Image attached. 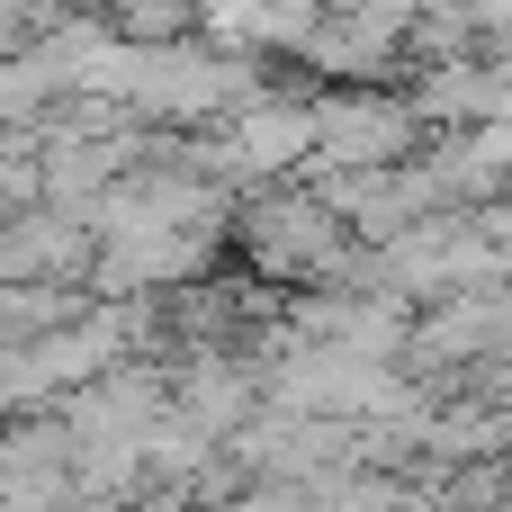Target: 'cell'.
I'll return each instance as SVG.
<instances>
[{
	"label": "cell",
	"instance_id": "cell-1",
	"mask_svg": "<svg viewBox=\"0 0 512 512\" xmlns=\"http://www.w3.org/2000/svg\"><path fill=\"white\" fill-rule=\"evenodd\" d=\"M243 261H252V279H333L351 261V234L324 216L315 189H279L243 216Z\"/></svg>",
	"mask_w": 512,
	"mask_h": 512
}]
</instances>
